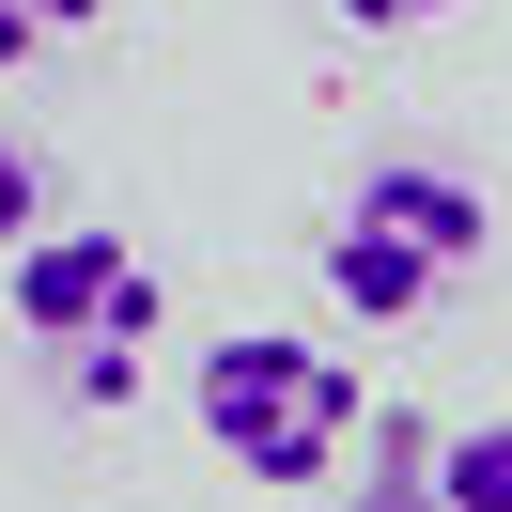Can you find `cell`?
Segmentation results:
<instances>
[{"label":"cell","instance_id":"obj_1","mask_svg":"<svg viewBox=\"0 0 512 512\" xmlns=\"http://www.w3.org/2000/svg\"><path fill=\"white\" fill-rule=\"evenodd\" d=\"M481 233H497V202H481L450 156H373L342 202H326V295H342L357 326H419L481 264Z\"/></svg>","mask_w":512,"mask_h":512},{"label":"cell","instance_id":"obj_2","mask_svg":"<svg viewBox=\"0 0 512 512\" xmlns=\"http://www.w3.org/2000/svg\"><path fill=\"white\" fill-rule=\"evenodd\" d=\"M187 404H202V450H218V466H249V481H326L342 435H357V357L295 342V326H233V342L202 357Z\"/></svg>","mask_w":512,"mask_h":512},{"label":"cell","instance_id":"obj_3","mask_svg":"<svg viewBox=\"0 0 512 512\" xmlns=\"http://www.w3.org/2000/svg\"><path fill=\"white\" fill-rule=\"evenodd\" d=\"M16 295V342L63 373V404H125L140 388V342H156V264L125 233H32V249L0 264Z\"/></svg>","mask_w":512,"mask_h":512},{"label":"cell","instance_id":"obj_4","mask_svg":"<svg viewBox=\"0 0 512 512\" xmlns=\"http://www.w3.org/2000/svg\"><path fill=\"white\" fill-rule=\"evenodd\" d=\"M435 512H512V419L435 435Z\"/></svg>","mask_w":512,"mask_h":512},{"label":"cell","instance_id":"obj_5","mask_svg":"<svg viewBox=\"0 0 512 512\" xmlns=\"http://www.w3.org/2000/svg\"><path fill=\"white\" fill-rule=\"evenodd\" d=\"M94 16H109V0H0V78H16V63H47V47H78Z\"/></svg>","mask_w":512,"mask_h":512},{"label":"cell","instance_id":"obj_6","mask_svg":"<svg viewBox=\"0 0 512 512\" xmlns=\"http://www.w3.org/2000/svg\"><path fill=\"white\" fill-rule=\"evenodd\" d=\"M32 233H47V171H32V140L0 125V264L32 249Z\"/></svg>","mask_w":512,"mask_h":512},{"label":"cell","instance_id":"obj_7","mask_svg":"<svg viewBox=\"0 0 512 512\" xmlns=\"http://www.w3.org/2000/svg\"><path fill=\"white\" fill-rule=\"evenodd\" d=\"M326 16H342V32H435L450 0H326Z\"/></svg>","mask_w":512,"mask_h":512}]
</instances>
